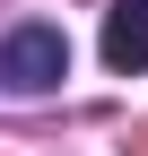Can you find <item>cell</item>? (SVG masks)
Masks as SVG:
<instances>
[{"mask_svg": "<svg viewBox=\"0 0 148 156\" xmlns=\"http://www.w3.org/2000/svg\"><path fill=\"white\" fill-rule=\"evenodd\" d=\"M105 61L122 78L148 69V0H113V9H105Z\"/></svg>", "mask_w": 148, "mask_h": 156, "instance_id": "obj_2", "label": "cell"}, {"mask_svg": "<svg viewBox=\"0 0 148 156\" xmlns=\"http://www.w3.org/2000/svg\"><path fill=\"white\" fill-rule=\"evenodd\" d=\"M70 78V35L61 26H9L0 35V95H52Z\"/></svg>", "mask_w": 148, "mask_h": 156, "instance_id": "obj_1", "label": "cell"}]
</instances>
